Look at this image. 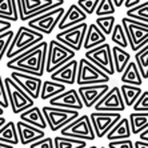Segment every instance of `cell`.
<instances>
[{
    "mask_svg": "<svg viewBox=\"0 0 148 148\" xmlns=\"http://www.w3.org/2000/svg\"><path fill=\"white\" fill-rule=\"evenodd\" d=\"M47 47H48L47 41H40L39 44L34 45L32 48L10 59L5 66L11 71H16V72H23L36 76V77H41L45 73Z\"/></svg>",
    "mask_w": 148,
    "mask_h": 148,
    "instance_id": "6da1fadb",
    "label": "cell"
},
{
    "mask_svg": "<svg viewBox=\"0 0 148 148\" xmlns=\"http://www.w3.org/2000/svg\"><path fill=\"white\" fill-rule=\"evenodd\" d=\"M44 40V35L34 31L27 25H21L17 28V31L14 34V38L11 40V44L5 52V58L10 59L20 55L24 51L32 48L34 45L39 44L40 41Z\"/></svg>",
    "mask_w": 148,
    "mask_h": 148,
    "instance_id": "7a4b0ae2",
    "label": "cell"
},
{
    "mask_svg": "<svg viewBox=\"0 0 148 148\" xmlns=\"http://www.w3.org/2000/svg\"><path fill=\"white\" fill-rule=\"evenodd\" d=\"M64 0H16L19 20L28 21L41 14L63 7Z\"/></svg>",
    "mask_w": 148,
    "mask_h": 148,
    "instance_id": "3957f363",
    "label": "cell"
},
{
    "mask_svg": "<svg viewBox=\"0 0 148 148\" xmlns=\"http://www.w3.org/2000/svg\"><path fill=\"white\" fill-rule=\"evenodd\" d=\"M3 83L5 95H7L8 107H11V110L15 115H20L25 110L35 106V100H32L28 96L11 77H4Z\"/></svg>",
    "mask_w": 148,
    "mask_h": 148,
    "instance_id": "277c9868",
    "label": "cell"
},
{
    "mask_svg": "<svg viewBox=\"0 0 148 148\" xmlns=\"http://www.w3.org/2000/svg\"><path fill=\"white\" fill-rule=\"evenodd\" d=\"M120 24L127 38L128 47L134 52L139 51L144 45H148V24L132 20L128 17H123Z\"/></svg>",
    "mask_w": 148,
    "mask_h": 148,
    "instance_id": "5b68a950",
    "label": "cell"
},
{
    "mask_svg": "<svg viewBox=\"0 0 148 148\" xmlns=\"http://www.w3.org/2000/svg\"><path fill=\"white\" fill-rule=\"evenodd\" d=\"M75 52L64 47L56 40L48 41L47 47V58H45V72L52 73L69 60L75 59Z\"/></svg>",
    "mask_w": 148,
    "mask_h": 148,
    "instance_id": "8992f818",
    "label": "cell"
},
{
    "mask_svg": "<svg viewBox=\"0 0 148 148\" xmlns=\"http://www.w3.org/2000/svg\"><path fill=\"white\" fill-rule=\"evenodd\" d=\"M110 76L101 72L97 67H95L92 63L83 58L77 62V72H76V82L79 87L83 86H92V84H107L110 82Z\"/></svg>",
    "mask_w": 148,
    "mask_h": 148,
    "instance_id": "52a82bcc",
    "label": "cell"
},
{
    "mask_svg": "<svg viewBox=\"0 0 148 148\" xmlns=\"http://www.w3.org/2000/svg\"><path fill=\"white\" fill-rule=\"evenodd\" d=\"M41 110V114L45 119V123L52 132L60 131L63 127H66L72 120L79 116V111L64 110V108H56L51 106H44Z\"/></svg>",
    "mask_w": 148,
    "mask_h": 148,
    "instance_id": "ba28073f",
    "label": "cell"
},
{
    "mask_svg": "<svg viewBox=\"0 0 148 148\" xmlns=\"http://www.w3.org/2000/svg\"><path fill=\"white\" fill-rule=\"evenodd\" d=\"M84 59L92 63L95 67L104 72L107 76L115 75L114 69V63H112V55H111V45L108 43H103V44L97 45L92 49H88L84 53Z\"/></svg>",
    "mask_w": 148,
    "mask_h": 148,
    "instance_id": "9c48e42d",
    "label": "cell"
},
{
    "mask_svg": "<svg viewBox=\"0 0 148 148\" xmlns=\"http://www.w3.org/2000/svg\"><path fill=\"white\" fill-rule=\"evenodd\" d=\"M60 136L79 139L84 141H92L96 139L88 115H79L75 120L67 124L66 127H63L60 130Z\"/></svg>",
    "mask_w": 148,
    "mask_h": 148,
    "instance_id": "30bf717a",
    "label": "cell"
},
{
    "mask_svg": "<svg viewBox=\"0 0 148 148\" xmlns=\"http://www.w3.org/2000/svg\"><path fill=\"white\" fill-rule=\"evenodd\" d=\"M66 10L63 7L55 8L52 11H48L45 14H41L40 16H36L34 19L27 21V27L34 29V31L39 32L41 35H49L52 31L58 27L59 21L63 17Z\"/></svg>",
    "mask_w": 148,
    "mask_h": 148,
    "instance_id": "8fae6325",
    "label": "cell"
},
{
    "mask_svg": "<svg viewBox=\"0 0 148 148\" xmlns=\"http://www.w3.org/2000/svg\"><path fill=\"white\" fill-rule=\"evenodd\" d=\"M87 28H88V24H87L86 21L80 23L77 25L67 28L64 31L58 32L55 40L76 53L77 51H80L83 48V41H84Z\"/></svg>",
    "mask_w": 148,
    "mask_h": 148,
    "instance_id": "7c38bea8",
    "label": "cell"
},
{
    "mask_svg": "<svg viewBox=\"0 0 148 148\" xmlns=\"http://www.w3.org/2000/svg\"><path fill=\"white\" fill-rule=\"evenodd\" d=\"M92 125L95 138H106L110 130L121 119V114L117 112H92L88 115Z\"/></svg>",
    "mask_w": 148,
    "mask_h": 148,
    "instance_id": "4fadbf2b",
    "label": "cell"
},
{
    "mask_svg": "<svg viewBox=\"0 0 148 148\" xmlns=\"http://www.w3.org/2000/svg\"><path fill=\"white\" fill-rule=\"evenodd\" d=\"M93 108H95V112H117V114H121L127 107L124 106L120 90L116 86L110 88L104 93V96L93 106Z\"/></svg>",
    "mask_w": 148,
    "mask_h": 148,
    "instance_id": "5bb4252c",
    "label": "cell"
},
{
    "mask_svg": "<svg viewBox=\"0 0 148 148\" xmlns=\"http://www.w3.org/2000/svg\"><path fill=\"white\" fill-rule=\"evenodd\" d=\"M10 77L14 80L32 100L39 99V96H40L41 83H43L41 77H36V76L23 73V72H16V71H12Z\"/></svg>",
    "mask_w": 148,
    "mask_h": 148,
    "instance_id": "9a60e30c",
    "label": "cell"
},
{
    "mask_svg": "<svg viewBox=\"0 0 148 148\" xmlns=\"http://www.w3.org/2000/svg\"><path fill=\"white\" fill-rule=\"evenodd\" d=\"M48 101H49L48 106L56 108H64V110H72V111H82L84 108L82 100H80L79 93H77V91L75 88L66 90L60 95L49 99Z\"/></svg>",
    "mask_w": 148,
    "mask_h": 148,
    "instance_id": "2e32d148",
    "label": "cell"
},
{
    "mask_svg": "<svg viewBox=\"0 0 148 148\" xmlns=\"http://www.w3.org/2000/svg\"><path fill=\"white\" fill-rule=\"evenodd\" d=\"M110 90V86L103 83V84H92V86H83L79 87L77 93L80 96V100L83 103V107L91 108L104 96V93Z\"/></svg>",
    "mask_w": 148,
    "mask_h": 148,
    "instance_id": "e0dca14e",
    "label": "cell"
},
{
    "mask_svg": "<svg viewBox=\"0 0 148 148\" xmlns=\"http://www.w3.org/2000/svg\"><path fill=\"white\" fill-rule=\"evenodd\" d=\"M17 131V138H19V143L23 145H29L35 141L40 140L45 136V132L43 130H39L36 127H32L29 124L24 123V121H17L15 123Z\"/></svg>",
    "mask_w": 148,
    "mask_h": 148,
    "instance_id": "ac0fdd59",
    "label": "cell"
},
{
    "mask_svg": "<svg viewBox=\"0 0 148 148\" xmlns=\"http://www.w3.org/2000/svg\"><path fill=\"white\" fill-rule=\"evenodd\" d=\"M76 72H77V60L72 59L64 66L58 68L51 73V80L56 83H62L64 86H72L76 82Z\"/></svg>",
    "mask_w": 148,
    "mask_h": 148,
    "instance_id": "d6986e66",
    "label": "cell"
},
{
    "mask_svg": "<svg viewBox=\"0 0 148 148\" xmlns=\"http://www.w3.org/2000/svg\"><path fill=\"white\" fill-rule=\"evenodd\" d=\"M87 17L88 16H87V15L84 14L76 4H71L68 10L64 12L63 17L60 19V21H59L58 29L64 31V29H67V28H71V27H73V25H77V24H80V23H84Z\"/></svg>",
    "mask_w": 148,
    "mask_h": 148,
    "instance_id": "ffe728a7",
    "label": "cell"
},
{
    "mask_svg": "<svg viewBox=\"0 0 148 148\" xmlns=\"http://www.w3.org/2000/svg\"><path fill=\"white\" fill-rule=\"evenodd\" d=\"M19 116H20V121H24V123L29 124L32 127H36L39 130H43V131L47 128L45 119L43 116V114H41V110L38 106H34V107L25 110Z\"/></svg>",
    "mask_w": 148,
    "mask_h": 148,
    "instance_id": "44dd1931",
    "label": "cell"
},
{
    "mask_svg": "<svg viewBox=\"0 0 148 148\" xmlns=\"http://www.w3.org/2000/svg\"><path fill=\"white\" fill-rule=\"evenodd\" d=\"M106 40H107V36L92 23L87 28L84 41H83V48L88 51V49H92L95 47H97V45L106 43Z\"/></svg>",
    "mask_w": 148,
    "mask_h": 148,
    "instance_id": "7402d4cb",
    "label": "cell"
},
{
    "mask_svg": "<svg viewBox=\"0 0 148 148\" xmlns=\"http://www.w3.org/2000/svg\"><path fill=\"white\" fill-rule=\"evenodd\" d=\"M131 128H130V123H128L127 117H121L120 120L115 124L114 127L110 130L106 138L108 141L114 140H124V139H131Z\"/></svg>",
    "mask_w": 148,
    "mask_h": 148,
    "instance_id": "603a6c76",
    "label": "cell"
},
{
    "mask_svg": "<svg viewBox=\"0 0 148 148\" xmlns=\"http://www.w3.org/2000/svg\"><path fill=\"white\" fill-rule=\"evenodd\" d=\"M111 55H112V63H114L115 73H121L127 64L131 62V53L125 49L114 45L111 48Z\"/></svg>",
    "mask_w": 148,
    "mask_h": 148,
    "instance_id": "cb8c5ba5",
    "label": "cell"
},
{
    "mask_svg": "<svg viewBox=\"0 0 148 148\" xmlns=\"http://www.w3.org/2000/svg\"><path fill=\"white\" fill-rule=\"evenodd\" d=\"M120 80H121L123 84L141 87V84H143V79H141L140 73H139L138 67H136L135 62H130L127 64V67L124 68V71L120 73Z\"/></svg>",
    "mask_w": 148,
    "mask_h": 148,
    "instance_id": "d4e9b609",
    "label": "cell"
},
{
    "mask_svg": "<svg viewBox=\"0 0 148 148\" xmlns=\"http://www.w3.org/2000/svg\"><path fill=\"white\" fill-rule=\"evenodd\" d=\"M67 88L64 84L62 83H56V82H52V80H45V82L41 83V88H40V96L39 99L41 100H49L52 97L58 96L60 95L62 92H64Z\"/></svg>",
    "mask_w": 148,
    "mask_h": 148,
    "instance_id": "484cf974",
    "label": "cell"
},
{
    "mask_svg": "<svg viewBox=\"0 0 148 148\" xmlns=\"http://www.w3.org/2000/svg\"><path fill=\"white\" fill-rule=\"evenodd\" d=\"M130 128H131L132 135H139L141 131L148 128V112L141 114V112H131L127 117Z\"/></svg>",
    "mask_w": 148,
    "mask_h": 148,
    "instance_id": "4316f807",
    "label": "cell"
},
{
    "mask_svg": "<svg viewBox=\"0 0 148 148\" xmlns=\"http://www.w3.org/2000/svg\"><path fill=\"white\" fill-rule=\"evenodd\" d=\"M0 19L10 23L19 20L16 0H0Z\"/></svg>",
    "mask_w": 148,
    "mask_h": 148,
    "instance_id": "83f0119b",
    "label": "cell"
},
{
    "mask_svg": "<svg viewBox=\"0 0 148 148\" xmlns=\"http://www.w3.org/2000/svg\"><path fill=\"white\" fill-rule=\"evenodd\" d=\"M0 141L5 143V144L14 145V147L19 144L15 121H5V124L0 128Z\"/></svg>",
    "mask_w": 148,
    "mask_h": 148,
    "instance_id": "f1b7e54d",
    "label": "cell"
},
{
    "mask_svg": "<svg viewBox=\"0 0 148 148\" xmlns=\"http://www.w3.org/2000/svg\"><path fill=\"white\" fill-rule=\"evenodd\" d=\"M119 90H120L121 99H123L125 107H132L134 103L138 100V97L143 92L141 87L128 86V84H121V87H119Z\"/></svg>",
    "mask_w": 148,
    "mask_h": 148,
    "instance_id": "f546056e",
    "label": "cell"
},
{
    "mask_svg": "<svg viewBox=\"0 0 148 148\" xmlns=\"http://www.w3.org/2000/svg\"><path fill=\"white\" fill-rule=\"evenodd\" d=\"M135 64L138 67L141 79H148V45H144L143 48L135 52Z\"/></svg>",
    "mask_w": 148,
    "mask_h": 148,
    "instance_id": "4dcf8cb0",
    "label": "cell"
},
{
    "mask_svg": "<svg viewBox=\"0 0 148 148\" xmlns=\"http://www.w3.org/2000/svg\"><path fill=\"white\" fill-rule=\"evenodd\" d=\"M125 17L140 21V23H144V24H148V1L144 0L143 3H140L136 7L127 10V16Z\"/></svg>",
    "mask_w": 148,
    "mask_h": 148,
    "instance_id": "1f68e13d",
    "label": "cell"
},
{
    "mask_svg": "<svg viewBox=\"0 0 148 148\" xmlns=\"http://www.w3.org/2000/svg\"><path fill=\"white\" fill-rule=\"evenodd\" d=\"M86 147H88V144L84 140L66 138V136H55L53 138V148H86Z\"/></svg>",
    "mask_w": 148,
    "mask_h": 148,
    "instance_id": "d6a6232c",
    "label": "cell"
},
{
    "mask_svg": "<svg viewBox=\"0 0 148 148\" xmlns=\"http://www.w3.org/2000/svg\"><path fill=\"white\" fill-rule=\"evenodd\" d=\"M93 24L96 25L106 36H108V35H111L112 29H114V25L116 24V19H115L114 15L112 16H100L97 19H95Z\"/></svg>",
    "mask_w": 148,
    "mask_h": 148,
    "instance_id": "836d02e7",
    "label": "cell"
},
{
    "mask_svg": "<svg viewBox=\"0 0 148 148\" xmlns=\"http://www.w3.org/2000/svg\"><path fill=\"white\" fill-rule=\"evenodd\" d=\"M110 36H111V40L114 41L116 47H120L123 49L128 48V41H127V38H125V34H124V29L121 27V24H115Z\"/></svg>",
    "mask_w": 148,
    "mask_h": 148,
    "instance_id": "e575fe53",
    "label": "cell"
},
{
    "mask_svg": "<svg viewBox=\"0 0 148 148\" xmlns=\"http://www.w3.org/2000/svg\"><path fill=\"white\" fill-rule=\"evenodd\" d=\"M116 12V8L114 7L112 4V0H100L99 4H97L96 10H95V14L97 17L100 16H112V15Z\"/></svg>",
    "mask_w": 148,
    "mask_h": 148,
    "instance_id": "d590c367",
    "label": "cell"
},
{
    "mask_svg": "<svg viewBox=\"0 0 148 148\" xmlns=\"http://www.w3.org/2000/svg\"><path fill=\"white\" fill-rule=\"evenodd\" d=\"M15 32L12 29H8V31L0 34V62L3 60V58L5 56V52H7L8 47L11 44V40L14 38Z\"/></svg>",
    "mask_w": 148,
    "mask_h": 148,
    "instance_id": "8d00e7d4",
    "label": "cell"
},
{
    "mask_svg": "<svg viewBox=\"0 0 148 148\" xmlns=\"http://www.w3.org/2000/svg\"><path fill=\"white\" fill-rule=\"evenodd\" d=\"M134 112H141V114H147L148 112V91L141 92V95L138 97V100L132 106Z\"/></svg>",
    "mask_w": 148,
    "mask_h": 148,
    "instance_id": "74e56055",
    "label": "cell"
},
{
    "mask_svg": "<svg viewBox=\"0 0 148 148\" xmlns=\"http://www.w3.org/2000/svg\"><path fill=\"white\" fill-rule=\"evenodd\" d=\"M99 1L100 0H77L76 5H77L87 16H90V15L95 14V10H96Z\"/></svg>",
    "mask_w": 148,
    "mask_h": 148,
    "instance_id": "f35d334b",
    "label": "cell"
},
{
    "mask_svg": "<svg viewBox=\"0 0 148 148\" xmlns=\"http://www.w3.org/2000/svg\"><path fill=\"white\" fill-rule=\"evenodd\" d=\"M29 148H53V139L49 136H44L40 140L29 144Z\"/></svg>",
    "mask_w": 148,
    "mask_h": 148,
    "instance_id": "ab89813d",
    "label": "cell"
},
{
    "mask_svg": "<svg viewBox=\"0 0 148 148\" xmlns=\"http://www.w3.org/2000/svg\"><path fill=\"white\" fill-rule=\"evenodd\" d=\"M107 148H134V141H132L131 139L108 141Z\"/></svg>",
    "mask_w": 148,
    "mask_h": 148,
    "instance_id": "60d3db41",
    "label": "cell"
},
{
    "mask_svg": "<svg viewBox=\"0 0 148 148\" xmlns=\"http://www.w3.org/2000/svg\"><path fill=\"white\" fill-rule=\"evenodd\" d=\"M0 108H8V101H7V95H5V90H4V83H3V76L0 72Z\"/></svg>",
    "mask_w": 148,
    "mask_h": 148,
    "instance_id": "b9f144b4",
    "label": "cell"
},
{
    "mask_svg": "<svg viewBox=\"0 0 148 148\" xmlns=\"http://www.w3.org/2000/svg\"><path fill=\"white\" fill-rule=\"evenodd\" d=\"M11 28H12V23H10V21H7V20H1V19H0V34L8 31V29H11Z\"/></svg>",
    "mask_w": 148,
    "mask_h": 148,
    "instance_id": "7bdbcfd3",
    "label": "cell"
},
{
    "mask_svg": "<svg viewBox=\"0 0 148 148\" xmlns=\"http://www.w3.org/2000/svg\"><path fill=\"white\" fill-rule=\"evenodd\" d=\"M140 4V0H124V7L127 8V10H130V8H134L136 7V5H139Z\"/></svg>",
    "mask_w": 148,
    "mask_h": 148,
    "instance_id": "ee69618b",
    "label": "cell"
},
{
    "mask_svg": "<svg viewBox=\"0 0 148 148\" xmlns=\"http://www.w3.org/2000/svg\"><path fill=\"white\" fill-rule=\"evenodd\" d=\"M139 140L148 143V128L147 130H144V131H141L140 134H139Z\"/></svg>",
    "mask_w": 148,
    "mask_h": 148,
    "instance_id": "f6af8a7d",
    "label": "cell"
},
{
    "mask_svg": "<svg viewBox=\"0 0 148 148\" xmlns=\"http://www.w3.org/2000/svg\"><path fill=\"white\" fill-rule=\"evenodd\" d=\"M134 148H148V143H145V141H135L134 143Z\"/></svg>",
    "mask_w": 148,
    "mask_h": 148,
    "instance_id": "bcb514c9",
    "label": "cell"
},
{
    "mask_svg": "<svg viewBox=\"0 0 148 148\" xmlns=\"http://www.w3.org/2000/svg\"><path fill=\"white\" fill-rule=\"evenodd\" d=\"M112 4H114L115 8H120L124 4V0H112Z\"/></svg>",
    "mask_w": 148,
    "mask_h": 148,
    "instance_id": "7dc6e473",
    "label": "cell"
},
{
    "mask_svg": "<svg viewBox=\"0 0 148 148\" xmlns=\"http://www.w3.org/2000/svg\"><path fill=\"white\" fill-rule=\"evenodd\" d=\"M0 148H15V147H14V145L5 144V143H1V141H0Z\"/></svg>",
    "mask_w": 148,
    "mask_h": 148,
    "instance_id": "c3c4849f",
    "label": "cell"
},
{
    "mask_svg": "<svg viewBox=\"0 0 148 148\" xmlns=\"http://www.w3.org/2000/svg\"><path fill=\"white\" fill-rule=\"evenodd\" d=\"M5 121H7V120H5V117H4V116H0V128H1L4 124H5Z\"/></svg>",
    "mask_w": 148,
    "mask_h": 148,
    "instance_id": "681fc988",
    "label": "cell"
},
{
    "mask_svg": "<svg viewBox=\"0 0 148 148\" xmlns=\"http://www.w3.org/2000/svg\"><path fill=\"white\" fill-rule=\"evenodd\" d=\"M3 115H4V110L3 108H0V116H3Z\"/></svg>",
    "mask_w": 148,
    "mask_h": 148,
    "instance_id": "f907efd6",
    "label": "cell"
},
{
    "mask_svg": "<svg viewBox=\"0 0 148 148\" xmlns=\"http://www.w3.org/2000/svg\"><path fill=\"white\" fill-rule=\"evenodd\" d=\"M86 148H99V147H96V145H91V147H86Z\"/></svg>",
    "mask_w": 148,
    "mask_h": 148,
    "instance_id": "816d5d0a",
    "label": "cell"
},
{
    "mask_svg": "<svg viewBox=\"0 0 148 148\" xmlns=\"http://www.w3.org/2000/svg\"><path fill=\"white\" fill-rule=\"evenodd\" d=\"M100 148H107V147H100Z\"/></svg>",
    "mask_w": 148,
    "mask_h": 148,
    "instance_id": "f5cc1de1",
    "label": "cell"
}]
</instances>
